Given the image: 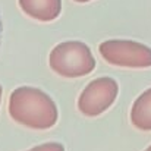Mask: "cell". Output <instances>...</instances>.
Returning a JSON list of instances; mask_svg holds the SVG:
<instances>
[{
  "mask_svg": "<svg viewBox=\"0 0 151 151\" xmlns=\"http://www.w3.org/2000/svg\"><path fill=\"white\" fill-rule=\"evenodd\" d=\"M0 38H1V24H0Z\"/></svg>",
  "mask_w": 151,
  "mask_h": 151,
  "instance_id": "cell-9",
  "label": "cell"
},
{
  "mask_svg": "<svg viewBox=\"0 0 151 151\" xmlns=\"http://www.w3.org/2000/svg\"><path fill=\"white\" fill-rule=\"evenodd\" d=\"M101 57L120 68L142 69L151 68V49L131 40H107L99 47Z\"/></svg>",
  "mask_w": 151,
  "mask_h": 151,
  "instance_id": "cell-3",
  "label": "cell"
},
{
  "mask_svg": "<svg viewBox=\"0 0 151 151\" xmlns=\"http://www.w3.org/2000/svg\"><path fill=\"white\" fill-rule=\"evenodd\" d=\"M28 151H65V147L59 142H46V144L37 145Z\"/></svg>",
  "mask_w": 151,
  "mask_h": 151,
  "instance_id": "cell-7",
  "label": "cell"
},
{
  "mask_svg": "<svg viewBox=\"0 0 151 151\" xmlns=\"http://www.w3.org/2000/svg\"><path fill=\"white\" fill-rule=\"evenodd\" d=\"M119 87L113 78L101 76L91 81L78 97V109L82 114L94 117L104 113L117 97Z\"/></svg>",
  "mask_w": 151,
  "mask_h": 151,
  "instance_id": "cell-4",
  "label": "cell"
},
{
  "mask_svg": "<svg viewBox=\"0 0 151 151\" xmlns=\"http://www.w3.org/2000/svg\"><path fill=\"white\" fill-rule=\"evenodd\" d=\"M10 117L31 129H50L57 122V107L44 91L19 87L9 97Z\"/></svg>",
  "mask_w": 151,
  "mask_h": 151,
  "instance_id": "cell-1",
  "label": "cell"
},
{
  "mask_svg": "<svg viewBox=\"0 0 151 151\" xmlns=\"http://www.w3.org/2000/svg\"><path fill=\"white\" fill-rule=\"evenodd\" d=\"M131 122L137 129L151 131V88L145 90L132 104Z\"/></svg>",
  "mask_w": 151,
  "mask_h": 151,
  "instance_id": "cell-6",
  "label": "cell"
},
{
  "mask_svg": "<svg viewBox=\"0 0 151 151\" xmlns=\"http://www.w3.org/2000/svg\"><path fill=\"white\" fill-rule=\"evenodd\" d=\"M145 151H151V145H150V147H148V148H147V150H145Z\"/></svg>",
  "mask_w": 151,
  "mask_h": 151,
  "instance_id": "cell-11",
  "label": "cell"
},
{
  "mask_svg": "<svg viewBox=\"0 0 151 151\" xmlns=\"http://www.w3.org/2000/svg\"><path fill=\"white\" fill-rule=\"evenodd\" d=\"M0 100H1V87H0Z\"/></svg>",
  "mask_w": 151,
  "mask_h": 151,
  "instance_id": "cell-10",
  "label": "cell"
},
{
  "mask_svg": "<svg viewBox=\"0 0 151 151\" xmlns=\"http://www.w3.org/2000/svg\"><path fill=\"white\" fill-rule=\"evenodd\" d=\"M73 1H76V3H87V1H91V0H73Z\"/></svg>",
  "mask_w": 151,
  "mask_h": 151,
  "instance_id": "cell-8",
  "label": "cell"
},
{
  "mask_svg": "<svg viewBox=\"0 0 151 151\" xmlns=\"http://www.w3.org/2000/svg\"><path fill=\"white\" fill-rule=\"evenodd\" d=\"M49 65L53 72L63 78H79L94 70L96 60L90 47L84 43L65 41L50 51Z\"/></svg>",
  "mask_w": 151,
  "mask_h": 151,
  "instance_id": "cell-2",
  "label": "cell"
},
{
  "mask_svg": "<svg viewBox=\"0 0 151 151\" xmlns=\"http://www.w3.org/2000/svg\"><path fill=\"white\" fill-rule=\"evenodd\" d=\"M21 10L40 22L54 21L62 12V0H18Z\"/></svg>",
  "mask_w": 151,
  "mask_h": 151,
  "instance_id": "cell-5",
  "label": "cell"
}]
</instances>
